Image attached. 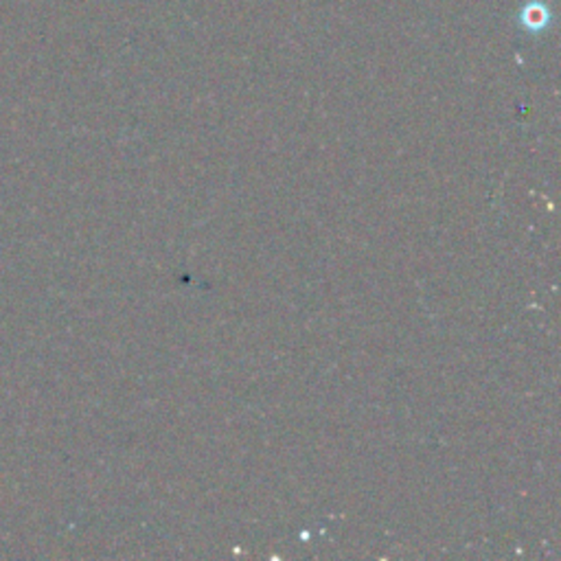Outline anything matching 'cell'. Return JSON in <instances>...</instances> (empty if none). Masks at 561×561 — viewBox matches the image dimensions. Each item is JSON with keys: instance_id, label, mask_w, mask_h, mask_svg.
<instances>
[{"instance_id": "cell-1", "label": "cell", "mask_w": 561, "mask_h": 561, "mask_svg": "<svg viewBox=\"0 0 561 561\" xmlns=\"http://www.w3.org/2000/svg\"><path fill=\"white\" fill-rule=\"evenodd\" d=\"M522 22L529 29H542L548 24V9L544 4H529L522 9Z\"/></svg>"}]
</instances>
